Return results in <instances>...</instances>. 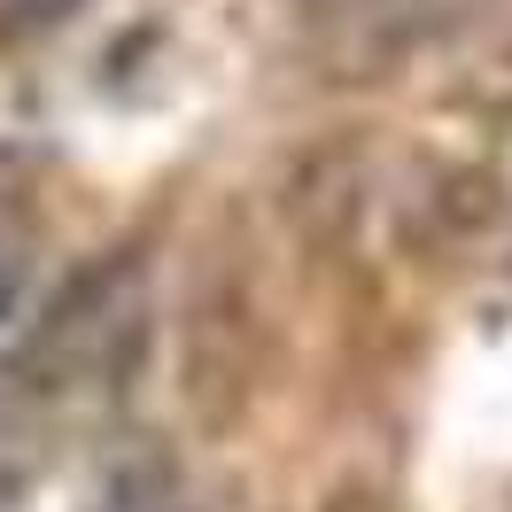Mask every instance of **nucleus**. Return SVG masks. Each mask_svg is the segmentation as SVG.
Listing matches in <instances>:
<instances>
[{
    "mask_svg": "<svg viewBox=\"0 0 512 512\" xmlns=\"http://www.w3.org/2000/svg\"><path fill=\"white\" fill-rule=\"evenodd\" d=\"M94 512H179V481L163 474L156 458L148 466H117V474L101 481Z\"/></svg>",
    "mask_w": 512,
    "mask_h": 512,
    "instance_id": "nucleus-1",
    "label": "nucleus"
},
{
    "mask_svg": "<svg viewBox=\"0 0 512 512\" xmlns=\"http://www.w3.org/2000/svg\"><path fill=\"white\" fill-rule=\"evenodd\" d=\"M16 288H24V272H16V256L0 249V319H8V311H16Z\"/></svg>",
    "mask_w": 512,
    "mask_h": 512,
    "instance_id": "nucleus-2",
    "label": "nucleus"
},
{
    "mask_svg": "<svg viewBox=\"0 0 512 512\" xmlns=\"http://www.w3.org/2000/svg\"><path fill=\"white\" fill-rule=\"evenodd\" d=\"M8 497H16V474H8V466H0V512H8Z\"/></svg>",
    "mask_w": 512,
    "mask_h": 512,
    "instance_id": "nucleus-3",
    "label": "nucleus"
}]
</instances>
